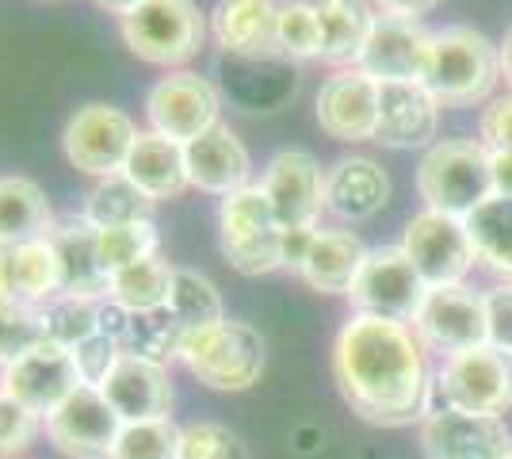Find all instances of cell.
I'll use <instances>...</instances> for the list:
<instances>
[{
	"label": "cell",
	"instance_id": "obj_1",
	"mask_svg": "<svg viewBox=\"0 0 512 459\" xmlns=\"http://www.w3.org/2000/svg\"><path fill=\"white\" fill-rule=\"evenodd\" d=\"M333 379L367 425L402 429L432 414L425 345L406 322L352 314L333 345Z\"/></svg>",
	"mask_w": 512,
	"mask_h": 459
},
{
	"label": "cell",
	"instance_id": "obj_2",
	"mask_svg": "<svg viewBox=\"0 0 512 459\" xmlns=\"http://www.w3.org/2000/svg\"><path fill=\"white\" fill-rule=\"evenodd\" d=\"M501 77V50L474 27H444L432 35L421 85L444 108H470L486 100Z\"/></svg>",
	"mask_w": 512,
	"mask_h": 459
},
{
	"label": "cell",
	"instance_id": "obj_3",
	"mask_svg": "<svg viewBox=\"0 0 512 459\" xmlns=\"http://www.w3.org/2000/svg\"><path fill=\"white\" fill-rule=\"evenodd\" d=\"M176 360L211 391H249L264 372V337L249 322L222 318L188 333L176 349Z\"/></svg>",
	"mask_w": 512,
	"mask_h": 459
},
{
	"label": "cell",
	"instance_id": "obj_4",
	"mask_svg": "<svg viewBox=\"0 0 512 459\" xmlns=\"http://www.w3.org/2000/svg\"><path fill=\"white\" fill-rule=\"evenodd\" d=\"M417 192L428 211L467 219L474 207L493 196L490 150L470 138H444L425 153L417 169Z\"/></svg>",
	"mask_w": 512,
	"mask_h": 459
},
{
	"label": "cell",
	"instance_id": "obj_5",
	"mask_svg": "<svg viewBox=\"0 0 512 459\" xmlns=\"http://www.w3.org/2000/svg\"><path fill=\"white\" fill-rule=\"evenodd\" d=\"M119 35L134 58L172 73L203 50L207 20L195 0H146L119 20Z\"/></svg>",
	"mask_w": 512,
	"mask_h": 459
},
{
	"label": "cell",
	"instance_id": "obj_6",
	"mask_svg": "<svg viewBox=\"0 0 512 459\" xmlns=\"http://www.w3.org/2000/svg\"><path fill=\"white\" fill-rule=\"evenodd\" d=\"M218 241L222 257L241 276H268L283 268V226L260 184H245L218 207Z\"/></svg>",
	"mask_w": 512,
	"mask_h": 459
},
{
	"label": "cell",
	"instance_id": "obj_7",
	"mask_svg": "<svg viewBox=\"0 0 512 459\" xmlns=\"http://www.w3.org/2000/svg\"><path fill=\"white\" fill-rule=\"evenodd\" d=\"M138 127L123 108H111V104H85L69 115L62 134V150L65 161L85 176H115L123 173L130 150L138 142Z\"/></svg>",
	"mask_w": 512,
	"mask_h": 459
},
{
	"label": "cell",
	"instance_id": "obj_8",
	"mask_svg": "<svg viewBox=\"0 0 512 459\" xmlns=\"http://www.w3.org/2000/svg\"><path fill=\"white\" fill-rule=\"evenodd\" d=\"M425 295V280L409 264L402 245H383V249L367 253L360 276L348 291V303H352L356 314L390 318V322H413L421 303H425Z\"/></svg>",
	"mask_w": 512,
	"mask_h": 459
},
{
	"label": "cell",
	"instance_id": "obj_9",
	"mask_svg": "<svg viewBox=\"0 0 512 459\" xmlns=\"http://www.w3.org/2000/svg\"><path fill=\"white\" fill-rule=\"evenodd\" d=\"M436 391L448 410L501 417L512 406V356L493 345L448 356L436 372Z\"/></svg>",
	"mask_w": 512,
	"mask_h": 459
},
{
	"label": "cell",
	"instance_id": "obj_10",
	"mask_svg": "<svg viewBox=\"0 0 512 459\" xmlns=\"http://www.w3.org/2000/svg\"><path fill=\"white\" fill-rule=\"evenodd\" d=\"M218 115H222L218 88L207 77H199L195 69H172L146 96L150 131L165 134V138L180 142V146H188L199 134L218 127L222 123Z\"/></svg>",
	"mask_w": 512,
	"mask_h": 459
},
{
	"label": "cell",
	"instance_id": "obj_11",
	"mask_svg": "<svg viewBox=\"0 0 512 459\" xmlns=\"http://www.w3.org/2000/svg\"><path fill=\"white\" fill-rule=\"evenodd\" d=\"M43 433L65 459H111V448L123 433V417L111 410L96 383H85L54 414L43 417Z\"/></svg>",
	"mask_w": 512,
	"mask_h": 459
},
{
	"label": "cell",
	"instance_id": "obj_12",
	"mask_svg": "<svg viewBox=\"0 0 512 459\" xmlns=\"http://www.w3.org/2000/svg\"><path fill=\"white\" fill-rule=\"evenodd\" d=\"M402 253L417 268L428 291L463 284V276L474 268V245L467 238L463 219H451L440 211H421L417 219L406 222Z\"/></svg>",
	"mask_w": 512,
	"mask_h": 459
},
{
	"label": "cell",
	"instance_id": "obj_13",
	"mask_svg": "<svg viewBox=\"0 0 512 459\" xmlns=\"http://www.w3.org/2000/svg\"><path fill=\"white\" fill-rule=\"evenodd\" d=\"M85 387V375L77 368V356L54 341H39L20 360L0 368V391L23 402L31 414H54L69 394Z\"/></svg>",
	"mask_w": 512,
	"mask_h": 459
},
{
	"label": "cell",
	"instance_id": "obj_14",
	"mask_svg": "<svg viewBox=\"0 0 512 459\" xmlns=\"http://www.w3.org/2000/svg\"><path fill=\"white\" fill-rule=\"evenodd\" d=\"M413 329H417L421 345L448 352V356L482 349V345H490L486 295H474L463 284L432 287L417 310V318H413Z\"/></svg>",
	"mask_w": 512,
	"mask_h": 459
},
{
	"label": "cell",
	"instance_id": "obj_15",
	"mask_svg": "<svg viewBox=\"0 0 512 459\" xmlns=\"http://www.w3.org/2000/svg\"><path fill=\"white\" fill-rule=\"evenodd\" d=\"M260 188L283 230H318L325 211V173L306 150H279L260 176Z\"/></svg>",
	"mask_w": 512,
	"mask_h": 459
},
{
	"label": "cell",
	"instance_id": "obj_16",
	"mask_svg": "<svg viewBox=\"0 0 512 459\" xmlns=\"http://www.w3.org/2000/svg\"><path fill=\"white\" fill-rule=\"evenodd\" d=\"M421 444L428 459H509L512 433L497 414L432 410L421 421Z\"/></svg>",
	"mask_w": 512,
	"mask_h": 459
},
{
	"label": "cell",
	"instance_id": "obj_17",
	"mask_svg": "<svg viewBox=\"0 0 512 459\" xmlns=\"http://www.w3.org/2000/svg\"><path fill=\"white\" fill-rule=\"evenodd\" d=\"M111 410L123 421H150V417L172 414V375L169 364L153 360V356H138V352H123L107 375L96 383Z\"/></svg>",
	"mask_w": 512,
	"mask_h": 459
},
{
	"label": "cell",
	"instance_id": "obj_18",
	"mask_svg": "<svg viewBox=\"0 0 512 459\" xmlns=\"http://www.w3.org/2000/svg\"><path fill=\"white\" fill-rule=\"evenodd\" d=\"M318 123L337 142H367L379 127V81L363 69H337L318 88Z\"/></svg>",
	"mask_w": 512,
	"mask_h": 459
},
{
	"label": "cell",
	"instance_id": "obj_19",
	"mask_svg": "<svg viewBox=\"0 0 512 459\" xmlns=\"http://www.w3.org/2000/svg\"><path fill=\"white\" fill-rule=\"evenodd\" d=\"M432 31L421 27V20H402V16H375V31L363 46L360 66L367 77L383 81H421L428 62Z\"/></svg>",
	"mask_w": 512,
	"mask_h": 459
},
{
	"label": "cell",
	"instance_id": "obj_20",
	"mask_svg": "<svg viewBox=\"0 0 512 459\" xmlns=\"http://www.w3.org/2000/svg\"><path fill=\"white\" fill-rule=\"evenodd\" d=\"M440 104L421 81H383L379 85V127L375 142L390 150H417L436 138Z\"/></svg>",
	"mask_w": 512,
	"mask_h": 459
},
{
	"label": "cell",
	"instance_id": "obj_21",
	"mask_svg": "<svg viewBox=\"0 0 512 459\" xmlns=\"http://www.w3.org/2000/svg\"><path fill=\"white\" fill-rule=\"evenodd\" d=\"M184 161H188V184L207 196H230L237 188H245L249 173H253L245 142L226 123H218L207 134H199L195 142H188Z\"/></svg>",
	"mask_w": 512,
	"mask_h": 459
},
{
	"label": "cell",
	"instance_id": "obj_22",
	"mask_svg": "<svg viewBox=\"0 0 512 459\" xmlns=\"http://www.w3.org/2000/svg\"><path fill=\"white\" fill-rule=\"evenodd\" d=\"M390 199V176L371 157H341L325 169V211L341 222L375 219Z\"/></svg>",
	"mask_w": 512,
	"mask_h": 459
},
{
	"label": "cell",
	"instance_id": "obj_23",
	"mask_svg": "<svg viewBox=\"0 0 512 459\" xmlns=\"http://www.w3.org/2000/svg\"><path fill=\"white\" fill-rule=\"evenodd\" d=\"M211 35L237 58H264L279 50L276 0H218L211 8Z\"/></svg>",
	"mask_w": 512,
	"mask_h": 459
},
{
	"label": "cell",
	"instance_id": "obj_24",
	"mask_svg": "<svg viewBox=\"0 0 512 459\" xmlns=\"http://www.w3.org/2000/svg\"><path fill=\"white\" fill-rule=\"evenodd\" d=\"M62 291V268L54 241H27V245H0V299L23 306H43Z\"/></svg>",
	"mask_w": 512,
	"mask_h": 459
},
{
	"label": "cell",
	"instance_id": "obj_25",
	"mask_svg": "<svg viewBox=\"0 0 512 459\" xmlns=\"http://www.w3.org/2000/svg\"><path fill=\"white\" fill-rule=\"evenodd\" d=\"M123 176H127L130 184L150 199V203L176 199L192 188V184H188L184 146L157 131L138 134V142H134V150H130L127 165H123Z\"/></svg>",
	"mask_w": 512,
	"mask_h": 459
},
{
	"label": "cell",
	"instance_id": "obj_26",
	"mask_svg": "<svg viewBox=\"0 0 512 459\" xmlns=\"http://www.w3.org/2000/svg\"><path fill=\"white\" fill-rule=\"evenodd\" d=\"M363 261H367V249L352 230H318L299 276L321 295H348Z\"/></svg>",
	"mask_w": 512,
	"mask_h": 459
},
{
	"label": "cell",
	"instance_id": "obj_27",
	"mask_svg": "<svg viewBox=\"0 0 512 459\" xmlns=\"http://www.w3.org/2000/svg\"><path fill=\"white\" fill-rule=\"evenodd\" d=\"M54 253L62 268L65 295H88V299H107V280L96 253V230L85 219H69L65 226H54Z\"/></svg>",
	"mask_w": 512,
	"mask_h": 459
},
{
	"label": "cell",
	"instance_id": "obj_28",
	"mask_svg": "<svg viewBox=\"0 0 512 459\" xmlns=\"http://www.w3.org/2000/svg\"><path fill=\"white\" fill-rule=\"evenodd\" d=\"M54 234L46 192L27 176H0V245H27Z\"/></svg>",
	"mask_w": 512,
	"mask_h": 459
},
{
	"label": "cell",
	"instance_id": "obj_29",
	"mask_svg": "<svg viewBox=\"0 0 512 459\" xmlns=\"http://www.w3.org/2000/svg\"><path fill=\"white\" fill-rule=\"evenodd\" d=\"M321 20V62L360 66L363 46L375 31V12L363 0H318Z\"/></svg>",
	"mask_w": 512,
	"mask_h": 459
},
{
	"label": "cell",
	"instance_id": "obj_30",
	"mask_svg": "<svg viewBox=\"0 0 512 459\" xmlns=\"http://www.w3.org/2000/svg\"><path fill=\"white\" fill-rule=\"evenodd\" d=\"M172 280H176V268L169 261L146 257V261L130 264V268L111 276L107 299L115 306H123L127 314H157V310L169 306Z\"/></svg>",
	"mask_w": 512,
	"mask_h": 459
},
{
	"label": "cell",
	"instance_id": "obj_31",
	"mask_svg": "<svg viewBox=\"0 0 512 459\" xmlns=\"http://www.w3.org/2000/svg\"><path fill=\"white\" fill-rule=\"evenodd\" d=\"M463 226L474 245V261H482L490 272L512 280V199L490 196L482 207L470 211Z\"/></svg>",
	"mask_w": 512,
	"mask_h": 459
},
{
	"label": "cell",
	"instance_id": "obj_32",
	"mask_svg": "<svg viewBox=\"0 0 512 459\" xmlns=\"http://www.w3.org/2000/svg\"><path fill=\"white\" fill-rule=\"evenodd\" d=\"M39 310V326H43V341H54L62 349H77L85 345L88 337L100 333V322H104V299H88V295H50Z\"/></svg>",
	"mask_w": 512,
	"mask_h": 459
},
{
	"label": "cell",
	"instance_id": "obj_33",
	"mask_svg": "<svg viewBox=\"0 0 512 459\" xmlns=\"http://www.w3.org/2000/svg\"><path fill=\"white\" fill-rule=\"evenodd\" d=\"M169 318H172V326L180 329V341H184L188 333H195V329L222 322L226 310H222L218 287H214L207 276L192 272V268H176L172 299H169Z\"/></svg>",
	"mask_w": 512,
	"mask_h": 459
},
{
	"label": "cell",
	"instance_id": "obj_34",
	"mask_svg": "<svg viewBox=\"0 0 512 459\" xmlns=\"http://www.w3.org/2000/svg\"><path fill=\"white\" fill-rule=\"evenodd\" d=\"M150 207L153 203L130 184L127 176L115 173L92 184V192L85 196V207H81V219H85L92 230H107V226L150 219Z\"/></svg>",
	"mask_w": 512,
	"mask_h": 459
},
{
	"label": "cell",
	"instance_id": "obj_35",
	"mask_svg": "<svg viewBox=\"0 0 512 459\" xmlns=\"http://www.w3.org/2000/svg\"><path fill=\"white\" fill-rule=\"evenodd\" d=\"M157 226L153 219H138V222H123V226H107V230H96V253H100V268L111 280L115 272H123L130 264L146 261V257H157Z\"/></svg>",
	"mask_w": 512,
	"mask_h": 459
},
{
	"label": "cell",
	"instance_id": "obj_36",
	"mask_svg": "<svg viewBox=\"0 0 512 459\" xmlns=\"http://www.w3.org/2000/svg\"><path fill=\"white\" fill-rule=\"evenodd\" d=\"M184 429L172 425V417L150 421H123V433L111 448V459H180Z\"/></svg>",
	"mask_w": 512,
	"mask_h": 459
},
{
	"label": "cell",
	"instance_id": "obj_37",
	"mask_svg": "<svg viewBox=\"0 0 512 459\" xmlns=\"http://www.w3.org/2000/svg\"><path fill=\"white\" fill-rule=\"evenodd\" d=\"M279 54L287 58H321V20L318 4L310 0H287L279 4Z\"/></svg>",
	"mask_w": 512,
	"mask_h": 459
},
{
	"label": "cell",
	"instance_id": "obj_38",
	"mask_svg": "<svg viewBox=\"0 0 512 459\" xmlns=\"http://www.w3.org/2000/svg\"><path fill=\"white\" fill-rule=\"evenodd\" d=\"M180 459H249V448L230 425L192 421L180 437Z\"/></svg>",
	"mask_w": 512,
	"mask_h": 459
},
{
	"label": "cell",
	"instance_id": "obj_39",
	"mask_svg": "<svg viewBox=\"0 0 512 459\" xmlns=\"http://www.w3.org/2000/svg\"><path fill=\"white\" fill-rule=\"evenodd\" d=\"M39 341H43L39 310L0 299V368L12 364V360H20L23 352L35 349Z\"/></svg>",
	"mask_w": 512,
	"mask_h": 459
},
{
	"label": "cell",
	"instance_id": "obj_40",
	"mask_svg": "<svg viewBox=\"0 0 512 459\" xmlns=\"http://www.w3.org/2000/svg\"><path fill=\"white\" fill-rule=\"evenodd\" d=\"M43 433V417L0 391V459H20Z\"/></svg>",
	"mask_w": 512,
	"mask_h": 459
},
{
	"label": "cell",
	"instance_id": "obj_41",
	"mask_svg": "<svg viewBox=\"0 0 512 459\" xmlns=\"http://www.w3.org/2000/svg\"><path fill=\"white\" fill-rule=\"evenodd\" d=\"M486 326H490L493 349L512 356V284L493 287L486 295Z\"/></svg>",
	"mask_w": 512,
	"mask_h": 459
},
{
	"label": "cell",
	"instance_id": "obj_42",
	"mask_svg": "<svg viewBox=\"0 0 512 459\" xmlns=\"http://www.w3.org/2000/svg\"><path fill=\"white\" fill-rule=\"evenodd\" d=\"M478 131H482V146L490 153H512V96H497L482 111Z\"/></svg>",
	"mask_w": 512,
	"mask_h": 459
},
{
	"label": "cell",
	"instance_id": "obj_43",
	"mask_svg": "<svg viewBox=\"0 0 512 459\" xmlns=\"http://www.w3.org/2000/svg\"><path fill=\"white\" fill-rule=\"evenodd\" d=\"M318 238V230H283V268H291V272H299L302 261H306V253H310V245Z\"/></svg>",
	"mask_w": 512,
	"mask_h": 459
},
{
	"label": "cell",
	"instance_id": "obj_44",
	"mask_svg": "<svg viewBox=\"0 0 512 459\" xmlns=\"http://www.w3.org/2000/svg\"><path fill=\"white\" fill-rule=\"evenodd\" d=\"M375 8H383V16H402V20H421L432 12L440 0H371Z\"/></svg>",
	"mask_w": 512,
	"mask_h": 459
},
{
	"label": "cell",
	"instance_id": "obj_45",
	"mask_svg": "<svg viewBox=\"0 0 512 459\" xmlns=\"http://www.w3.org/2000/svg\"><path fill=\"white\" fill-rule=\"evenodd\" d=\"M490 173H493V196L512 199V153H490Z\"/></svg>",
	"mask_w": 512,
	"mask_h": 459
},
{
	"label": "cell",
	"instance_id": "obj_46",
	"mask_svg": "<svg viewBox=\"0 0 512 459\" xmlns=\"http://www.w3.org/2000/svg\"><path fill=\"white\" fill-rule=\"evenodd\" d=\"M96 4H100L104 12H111V16H119V20H123V16H130V12H134L138 4H146V0H96Z\"/></svg>",
	"mask_w": 512,
	"mask_h": 459
},
{
	"label": "cell",
	"instance_id": "obj_47",
	"mask_svg": "<svg viewBox=\"0 0 512 459\" xmlns=\"http://www.w3.org/2000/svg\"><path fill=\"white\" fill-rule=\"evenodd\" d=\"M501 69H505V81L512 85V27L505 31V43H501Z\"/></svg>",
	"mask_w": 512,
	"mask_h": 459
},
{
	"label": "cell",
	"instance_id": "obj_48",
	"mask_svg": "<svg viewBox=\"0 0 512 459\" xmlns=\"http://www.w3.org/2000/svg\"><path fill=\"white\" fill-rule=\"evenodd\" d=\"M509 459H512V456H509Z\"/></svg>",
	"mask_w": 512,
	"mask_h": 459
}]
</instances>
